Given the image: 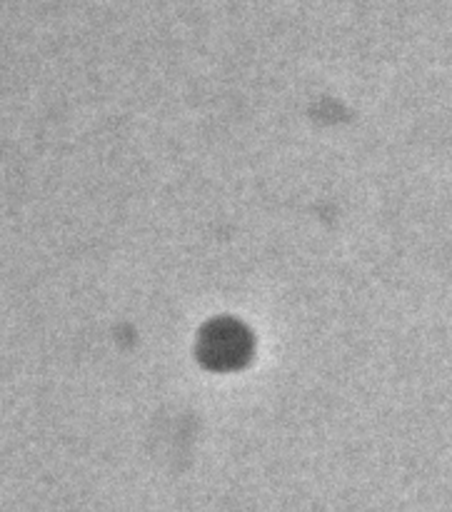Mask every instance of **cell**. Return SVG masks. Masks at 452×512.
Listing matches in <instances>:
<instances>
[{
	"label": "cell",
	"mask_w": 452,
	"mask_h": 512,
	"mask_svg": "<svg viewBox=\"0 0 452 512\" xmlns=\"http://www.w3.org/2000/svg\"><path fill=\"white\" fill-rule=\"evenodd\" d=\"M205 363L213 368H235L248 355V335L235 323H218L203 338Z\"/></svg>",
	"instance_id": "obj_1"
}]
</instances>
